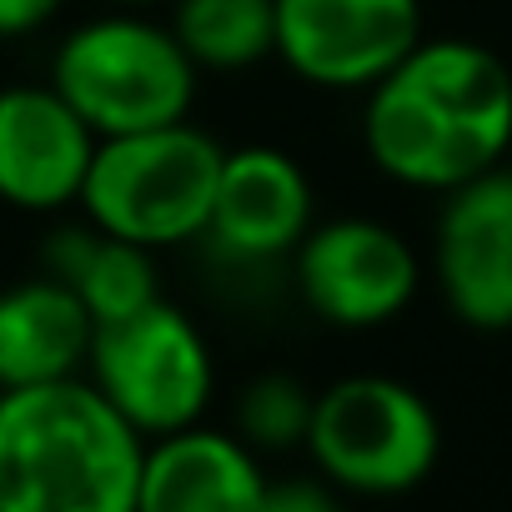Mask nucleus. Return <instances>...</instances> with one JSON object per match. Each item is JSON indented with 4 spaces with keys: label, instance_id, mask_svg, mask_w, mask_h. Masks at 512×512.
<instances>
[{
    "label": "nucleus",
    "instance_id": "6",
    "mask_svg": "<svg viewBox=\"0 0 512 512\" xmlns=\"http://www.w3.org/2000/svg\"><path fill=\"white\" fill-rule=\"evenodd\" d=\"M86 377L141 437L201 422L216 392V362L201 327L166 297L121 322H101Z\"/></svg>",
    "mask_w": 512,
    "mask_h": 512
},
{
    "label": "nucleus",
    "instance_id": "14",
    "mask_svg": "<svg viewBox=\"0 0 512 512\" xmlns=\"http://www.w3.org/2000/svg\"><path fill=\"white\" fill-rule=\"evenodd\" d=\"M41 262L56 282H66L86 312L101 322H121L161 297V272H156V251L136 246L126 236L101 231L96 221H71L56 226L41 246Z\"/></svg>",
    "mask_w": 512,
    "mask_h": 512
},
{
    "label": "nucleus",
    "instance_id": "18",
    "mask_svg": "<svg viewBox=\"0 0 512 512\" xmlns=\"http://www.w3.org/2000/svg\"><path fill=\"white\" fill-rule=\"evenodd\" d=\"M61 6L66 0H0V41H21V36L46 31Z\"/></svg>",
    "mask_w": 512,
    "mask_h": 512
},
{
    "label": "nucleus",
    "instance_id": "8",
    "mask_svg": "<svg viewBox=\"0 0 512 512\" xmlns=\"http://www.w3.org/2000/svg\"><path fill=\"white\" fill-rule=\"evenodd\" d=\"M422 36V0H277V56L317 91H372Z\"/></svg>",
    "mask_w": 512,
    "mask_h": 512
},
{
    "label": "nucleus",
    "instance_id": "16",
    "mask_svg": "<svg viewBox=\"0 0 512 512\" xmlns=\"http://www.w3.org/2000/svg\"><path fill=\"white\" fill-rule=\"evenodd\" d=\"M317 392L292 372H262L236 397V437L256 452H297L307 447Z\"/></svg>",
    "mask_w": 512,
    "mask_h": 512
},
{
    "label": "nucleus",
    "instance_id": "10",
    "mask_svg": "<svg viewBox=\"0 0 512 512\" xmlns=\"http://www.w3.org/2000/svg\"><path fill=\"white\" fill-rule=\"evenodd\" d=\"M96 141L101 136L51 81L6 86L0 91V201L36 216L76 206Z\"/></svg>",
    "mask_w": 512,
    "mask_h": 512
},
{
    "label": "nucleus",
    "instance_id": "7",
    "mask_svg": "<svg viewBox=\"0 0 512 512\" xmlns=\"http://www.w3.org/2000/svg\"><path fill=\"white\" fill-rule=\"evenodd\" d=\"M292 282L302 307L327 327L372 332L412 307L422 262L397 226L377 216H332L312 221V231L297 241Z\"/></svg>",
    "mask_w": 512,
    "mask_h": 512
},
{
    "label": "nucleus",
    "instance_id": "11",
    "mask_svg": "<svg viewBox=\"0 0 512 512\" xmlns=\"http://www.w3.org/2000/svg\"><path fill=\"white\" fill-rule=\"evenodd\" d=\"M317 201L297 156L277 146L221 151V176L206 216V236L231 262H277L312 231Z\"/></svg>",
    "mask_w": 512,
    "mask_h": 512
},
{
    "label": "nucleus",
    "instance_id": "17",
    "mask_svg": "<svg viewBox=\"0 0 512 512\" xmlns=\"http://www.w3.org/2000/svg\"><path fill=\"white\" fill-rule=\"evenodd\" d=\"M337 502H342V492L312 467L307 477H287V482H272L267 477L262 512H332Z\"/></svg>",
    "mask_w": 512,
    "mask_h": 512
},
{
    "label": "nucleus",
    "instance_id": "13",
    "mask_svg": "<svg viewBox=\"0 0 512 512\" xmlns=\"http://www.w3.org/2000/svg\"><path fill=\"white\" fill-rule=\"evenodd\" d=\"M91 342L96 317L51 272L0 287V387L81 377Z\"/></svg>",
    "mask_w": 512,
    "mask_h": 512
},
{
    "label": "nucleus",
    "instance_id": "2",
    "mask_svg": "<svg viewBox=\"0 0 512 512\" xmlns=\"http://www.w3.org/2000/svg\"><path fill=\"white\" fill-rule=\"evenodd\" d=\"M141 452L86 372L0 387V512H136Z\"/></svg>",
    "mask_w": 512,
    "mask_h": 512
},
{
    "label": "nucleus",
    "instance_id": "15",
    "mask_svg": "<svg viewBox=\"0 0 512 512\" xmlns=\"http://www.w3.org/2000/svg\"><path fill=\"white\" fill-rule=\"evenodd\" d=\"M196 71H251L277 56V0H171L166 21Z\"/></svg>",
    "mask_w": 512,
    "mask_h": 512
},
{
    "label": "nucleus",
    "instance_id": "1",
    "mask_svg": "<svg viewBox=\"0 0 512 512\" xmlns=\"http://www.w3.org/2000/svg\"><path fill=\"white\" fill-rule=\"evenodd\" d=\"M362 141L382 176L417 191H452L512 146V71L462 36H422L372 91Z\"/></svg>",
    "mask_w": 512,
    "mask_h": 512
},
{
    "label": "nucleus",
    "instance_id": "5",
    "mask_svg": "<svg viewBox=\"0 0 512 512\" xmlns=\"http://www.w3.org/2000/svg\"><path fill=\"white\" fill-rule=\"evenodd\" d=\"M302 452L342 497H402L432 477L442 422L412 382L352 372L317 392Z\"/></svg>",
    "mask_w": 512,
    "mask_h": 512
},
{
    "label": "nucleus",
    "instance_id": "19",
    "mask_svg": "<svg viewBox=\"0 0 512 512\" xmlns=\"http://www.w3.org/2000/svg\"><path fill=\"white\" fill-rule=\"evenodd\" d=\"M101 6H121V11H146V6H171V0H101Z\"/></svg>",
    "mask_w": 512,
    "mask_h": 512
},
{
    "label": "nucleus",
    "instance_id": "12",
    "mask_svg": "<svg viewBox=\"0 0 512 512\" xmlns=\"http://www.w3.org/2000/svg\"><path fill=\"white\" fill-rule=\"evenodd\" d=\"M267 467L236 432L186 422L146 437L136 512H262Z\"/></svg>",
    "mask_w": 512,
    "mask_h": 512
},
{
    "label": "nucleus",
    "instance_id": "9",
    "mask_svg": "<svg viewBox=\"0 0 512 512\" xmlns=\"http://www.w3.org/2000/svg\"><path fill=\"white\" fill-rule=\"evenodd\" d=\"M432 277L447 312L472 332L512 327V171L492 166L442 191Z\"/></svg>",
    "mask_w": 512,
    "mask_h": 512
},
{
    "label": "nucleus",
    "instance_id": "3",
    "mask_svg": "<svg viewBox=\"0 0 512 512\" xmlns=\"http://www.w3.org/2000/svg\"><path fill=\"white\" fill-rule=\"evenodd\" d=\"M221 151L226 146L201 126H191V116L151 131L101 136L76 206L86 221L136 246L151 251L186 246L206 236Z\"/></svg>",
    "mask_w": 512,
    "mask_h": 512
},
{
    "label": "nucleus",
    "instance_id": "4",
    "mask_svg": "<svg viewBox=\"0 0 512 512\" xmlns=\"http://www.w3.org/2000/svg\"><path fill=\"white\" fill-rule=\"evenodd\" d=\"M51 86L96 136H126L186 121L201 71L171 26L111 6L106 16L66 31L51 56Z\"/></svg>",
    "mask_w": 512,
    "mask_h": 512
}]
</instances>
